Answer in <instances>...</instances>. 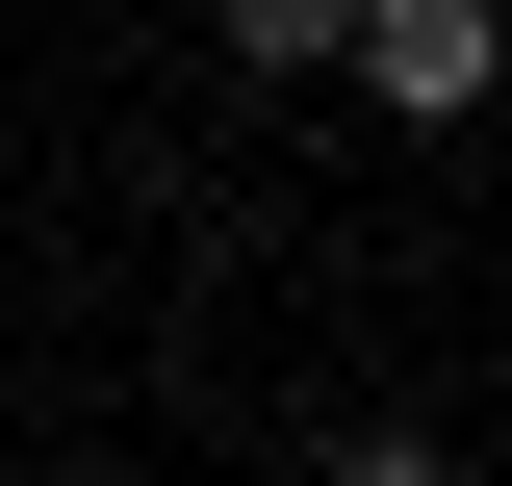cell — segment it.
I'll list each match as a JSON object with an SVG mask.
<instances>
[{"label":"cell","mask_w":512,"mask_h":486,"mask_svg":"<svg viewBox=\"0 0 512 486\" xmlns=\"http://www.w3.org/2000/svg\"><path fill=\"white\" fill-rule=\"evenodd\" d=\"M333 77H359L384 128H487V103H512V0H359Z\"/></svg>","instance_id":"1"},{"label":"cell","mask_w":512,"mask_h":486,"mask_svg":"<svg viewBox=\"0 0 512 486\" xmlns=\"http://www.w3.org/2000/svg\"><path fill=\"white\" fill-rule=\"evenodd\" d=\"M308 486H461V461H436V435H410V410H359V435H333Z\"/></svg>","instance_id":"3"},{"label":"cell","mask_w":512,"mask_h":486,"mask_svg":"<svg viewBox=\"0 0 512 486\" xmlns=\"http://www.w3.org/2000/svg\"><path fill=\"white\" fill-rule=\"evenodd\" d=\"M26 486H128V461H26Z\"/></svg>","instance_id":"4"},{"label":"cell","mask_w":512,"mask_h":486,"mask_svg":"<svg viewBox=\"0 0 512 486\" xmlns=\"http://www.w3.org/2000/svg\"><path fill=\"white\" fill-rule=\"evenodd\" d=\"M333 26H359V0H205V52H231V77H333Z\"/></svg>","instance_id":"2"}]
</instances>
